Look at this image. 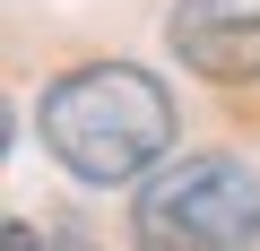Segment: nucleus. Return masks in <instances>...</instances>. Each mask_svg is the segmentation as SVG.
<instances>
[{
	"instance_id": "2",
	"label": "nucleus",
	"mask_w": 260,
	"mask_h": 251,
	"mask_svg": "<svg viewBox=\"0 0 260 251\" xmlns=\"http://www.w3.org/2000/svg\"><path fill=\"white\" fill-rule=\"evenodd\" d=\"M139 251H251L260 242V173L234 156H182L130 208Z\"/></svg>"
},
{
	"instance_id": "3",
	"label": "nucleus",
	"mask_w": 260,
	"mask_h": 251,
	"mask_svg": "<svg viewBox=\"0 0 260 251\" xmlns=\"http://www.w3.org/2000/svg\"><path fill=\"white\" fill-rule=\"evenodd\" d=\"M174 52L200 78H260V0H174Z\"/></svg>"
},
{
	"instance_id": "1",
	"label": "nucleus",
	"mask_w": 260,
	"mask_h": 251,
	"mask_svg": "<svg viewBox=\"0 0 260 251\" xmlns=\"http://www.w3.org/2000/svg\"><path fill=\"white\" fill-rule=\"evenodd\" d=\"M35 130L78 182H139V173H165L174 95L130 61H87V69L44 87Z\"/></svg>"
}]
</instances>
